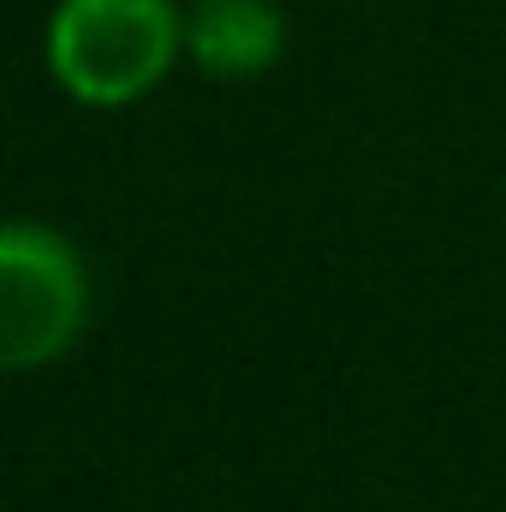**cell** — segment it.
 Masks as SVG:
<instances>
[{"mask_svg":"<svg viewBox=\"0 0 506 512\" xmlns=\"http://www.w3.org/2000/svg\"><path fill=\"white\" fill-rule=\"evenodd\" d=\"M185 60V0H54L42 66L78 108L120 114L149 102Z\"/></svg>","mask_w":506,"mask_h":512,"instance_id":"obj_1","label":"cell"},{"mask_svg":"<svg viewBox=\"0 0 506 512\" xmlns=\"http://www.w3.org/2000/svg\"><path fill=\"white\" fill-rule=\"evenodd\" d=\"M96 310L84 251L48 221H0V376L60 364Z\"/></svg>","mask_w":506,"mask_h":512,"instance_id":"obj_2","label":"cell"},{"mask_svg":"<svg viewBox=\"0 0 506 512\" xmlns=\"http://www.w3.org/2000/svg\"><path fill=\"white\" fill-rule=\"evenodd\" d=\"M286 12L280 0H185V60L203 78L245 84L286 60Z\"/></svg>","mask_w":506,"mask_h":512,"instance_id":"obj_3","label":"cell"}]
</instances>
